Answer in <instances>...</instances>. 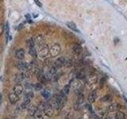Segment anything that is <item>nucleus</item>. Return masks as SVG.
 Returning a JSON list of instances; mask_svg holds the SVG:
<instances>
[{
    "label": "nucleus",
    "instance_id": "obj_1",
    "mask_svg": "<svg viewBox=\"0 0 127 119\" xmlns=\"http://www.w3.org/2000/svg\"><path fill=\"white\" fill-rule=\"evenodd\" d=\"M61 52V47L59 44H53L49 49V54L52 57H57Z\"/></svg>",
    "mask_w": 127,
    "mask_h": 119
},
{
    "label": "nucleus",
    "instance_id": "obj_2",
    "mask_svg": "<svg viewBox=\"0 0 127 119\" xmlns=\"http://www.w3.org/2000/svg\"><path fill=\"white\" fill-rule=\"evenodd\" d=\"M97 76L94 73V71H90L87 79V85L88 87H92L97 83Z\"/></svg>",
    "mask_w": 127,
    "mask_h": 119
},
{
    "label": "nucleus",
    "instance_id": "obj_3",
    "mask_svg": "<svg viewBox=\"0 0 127 119\" xmlns=\"http://www.w3.org/2000/svg\"><path fill=\"white\" fill-rule=\"evenodd\" d=\"M49 53V48L46 44L44 46H42L41 49H39L37 51V55L40 58H46Z\"/></svg>",
    "mask_w": 127,
    "mask_h": 119
},
{
    "label": "nucleus",
    "instance_id": "obj_4",
    "mask_svg": "<svg viewBox=\"0 0 127 119\" xmlns=\"http://www.w3.org/2000/svg\"><path fill=\"white\" fill-rule=\"evenodd\" d=\"M34 42H35V47L37 48V49H41L42 46H44L45 45V39H44L43 36L42 35H39L37 36V37L35 38L34 40ZM36 48V49H37Z\"/></svg>",
    "mask_w": 127,
    "mask_h": 119
},
{
    "label": "nucleus",
    "instance_id": "obj_5",
    "mask_svg": "<svg viewBox=\"0 0 127 119\" xmlns=\"http://www.w3.org/2000/svg\"><path fill=\"white\" fill-rule=\"evenodd\" d=\"M67 63V60L64 57H58L55 61V64L54 66L57 67V68L58 67H61L63 66L66 65Z\"/></svg>",
    "mask_w": 127,
    "mask_h": 119
},
{
    "label": "nucleus",
    "instance_id": "obj_6",
    "mask_svg": "<svg viewBox=\"0 0 127 119\" xmlns=\"http://www.w3.org/2000/svg\"><path fill=\"white\" fill-rule=\"evenodd\" d=\"M72 52L75 56H79L83 53V48L79 44H75L72 47Z\"/></svg>",
    "mask_w": 127,
    "mask_h": 119
},
{
    "label": "nucleus",
    "instance_id": "obj_7",
    "mask_svg": "<svg viewBox=\"0 0 127 119\" xmlns=\"http://www.w3.org/2000/svg\"><path fill=\"white\" fill-rule=\"evenodd\" d=\"M83 82L81 80V79H76L73 82V87L75 88V90H80L82 87H83Z\"/></svg>",
    "mask_w": 127,
    "mask_h": 119
},
{
    "label": "nucleus",
    "instance_id": "obj_8",
    "mask_svg": "<svg viewBox=\"0 0 127 119\" xmlns=\"http://www.w3.org/2000/svg\"><path fill=\"white\" fill-rule=\"evenodd\" d=\"M44 114L48 117H52L54 114V110L51 106H46L44 108Z\"/></svg>",
    "mask_w": 127,
    "mask_h": 119
},
{
    "label": "nucleus",
    "instance_id": "obj_9",
    "mask_svg": "<svg viewBox=\"0 0 127 119\" xmlns=\"http://www.w3.org/2000/svg\"><path fill=\"white\" fill-rule=\"evenodd\" d=\"M23 90H24V87H23V86H22V85H21V84H17V85H16V86L14 87V91H13V92L19 96V95L22 93Z\"/></svg>",
    "mask_w": 127,
    "mask_h": 119
},
{
    "label": "nucleus",
    "instance_id": "obj_10",
    "mask_svg": "<svg viewBox=\"0 0 127 119\" xmlns=\"http://www.w3.org/2000/svg\"><path fill=\"white\" fill-rule=\"evenodd\" d=\"M97 98V91L96 90H93L92 92H91V94L88 96V101L90 103H93L95 99Z\"/></svg>",
    "mask_w": 127,
    "mask_h": 119
},
{
    "label": "nucleus",
    "instance_id": "obj_11",
    "mask_svg": "<svg viewBox=\"0 0 127 119\" xmlns=\"http://www.w3.org/2000/svg\"><path fill=\"white\" fill-rule=\"evenodd\" d=\"M119 108H120V105L115 102V103H113V104L110 105L108 106V108H107V110H108L109 112H114V111H116Z\"/></svg>",
    "mask_w": 127,
    "mask_h": 119
},
{
    "label": "nucleus",
    "instance_id": "obj_12",
    "mask_svg": "<svg viewBox=\"0 0 127 119\" xmlns=\"http://www.w3.org/2000/svg\"><path fill=\"white\" fill-rule=\"evenodd\" d=\"M66 25H67V27L70 28V29H71V30H73V31H75V32H76V33H79V30L77 29L76 25H75V24L74 22H67V23H66Z\"/></svg>",
    "mask_w": 127,
    "mask_h": 119
},
{
    "label": "nucleus",
    "instance_id": "obj_13",
    "mask_svg": "<svg viewBox=\"0 0 127 119\" xmlns=\"http://www.w3.org/2000/svg\"><path fill=\"white\" fill-rule=\"evenodd\" d=\"M16 57L18 60H23L24 57H25V51H24V49H21L16 52Z\"/></svg>",
    "mask_w": 127,
    "mask_h": 119
},
{
    "label": "nucleus",
    "instance_id": "obj_14",
    "mask_svg": "<svg viewBox=\"0 0 127 119\" xmlns=\"http://www.w3.org/2000/svg\"><path fill=\"white\" fill-rule=\"evenodd\" d=\"M9 99L11 103H15L18 100V95L14 94V92H12L9 94Z\"/></svg>",
    "mask_w": 127,
    "mask_h": 119
},
{
    "label": "nucleus",
    "instance_id": "obj_15",
    "mask_svg": "<svg viewBox=\"0 0 127 119\" xmlns=\"http://www.w3.org/2000/svg\"><path fill=\"white\" fill-rule=\"evenodd\" d=\"M28 67H29V64L26 63H24V62H21V63H19L18 64V69L21 70V71H27L28 70Z\"/></svg>",
    "mask_w": 127,
    "mask_h": 119
},
{
    "label": "nucleus",
    "instance_id": "obj_16",
    "mask_svg": "<svg viewBox=\"0 0 127 119\" xmlns=\"http://www.w3.org/2000/svg\"><path fill=\"white\" fill-rule=\"evenodd\" d=\"M29 53L30 55L32 57H37V49H36V47H32V48H29Z\"/></svg>",
    "mask_w": 127,
    "mask_h": 119
},
{
    "label": "nucleus",
    "instance_id": "obj_17",
    "mask_svg": "<svg viewBox=\"0 0 127 119\" xmlns=\"http://www.w3.org/2000/svg\"><path fill=\"white\" fill-rule=\"evenodd\" d=\"M28 110H29V114L31 116H33V115H34L36 112H37V107H35L34 106H30L29 108H28Z\"/></svg>",
    "mask_w": 127,
    "mask_h": 119
},
{
    "label": "nucleus",
    "instance_id": "obj_18",
    "mask_svg": "<svg viewBox=\"0 0 127 119\" xmlns=\"http://www.w3.org/2000/svg\"><path fill=\"white\" fill-rule=\"evenodd\" d=\"M26 44L28 45V48H32V47H35V42H34V39L33 38H30L26 41Z\"/></svg>",
    "mask_w": 127,
    "mask_h": 119
},
{
    "label": "nucleus",
    "instance_id": "obj_19",
    "mask_svg": "<svg viewBox=\"0 0 127 119\" xmlns=\"http://www.w3.org/2000/svg\"><path fill=\"white\" fill-rule=\"evenodd\" d=\"M126 116L123 112H118L115 114V119H125Z\"/></svg>",
    "mask_w": 127,
    "mask_h": 119
},
{
    "label": "nucleus",
    "instance_id": "obj_20",
    "mask_svg": "<svg viewBox=\"0 0 127 119\" xmlns=\"http://www.w3.org/2000/svg\"><path fill=\"white\" fill-rule=\"evenodd\" d=\"M42 95H43V97L45 98H49L50 97V95H51V92L49 90H44L42 91Z\"/></svg>",
    "mask_w": 127,
    "mask_h": 119
},
{
    "label": "nucleus",
    "instance_id": "obj_21",
    "mask_svg": "<svg viewBox=\"0 0 127 119\" xmlns=\"http://www.w3.org/2000/svg\"><path fill=\"white\" fill-rule=\"evenodd\" d=\"M69 90H70V85H66L62 90V93L65 95H67L69 93Z\"/></svg>",
    "mask_w": 127,
    "mask_h": 119
},
{
    "label": "nucleus",
    "instance_id": "obj_22",
    "mask_svg": "<svg viewBox=\"0 0 127 119\" xmlns=\"http://www.w3.org/2000/svg\"><path fill=\"white\" fill-rule=\"evenodd\" d=\"M4 32L6 33V38H8L9 37V24H8V22H6V25L4 26Z\"/></svg>",
    "mask_w": 127,
    "mask_h": 119
},
{
    "label": "nucleus",
    "instance_id": "obj_23",
    "mask_svg": "<svg viewBox=\"0 0 127 119\" xmlns=\"http://www.w3.org/2000/svg\"><path fill=\"white\" fill-rule=\"evenodd\" d=\"M111 99H112V98H111L110 95L107 94V95H106L105 97H103V98L101 99V101L106 102H110V101H111Z\"/></svg>",
    "mask_w": 127,
    "mask_h": 119
},
{
    "label": "nucleus",
    "instance_id": "obj_24",
    "mask_svg": "<svg viewBox=\"0 0 127 119\" xmlns=\"http://www.w3.org/2000/svg\"><path fill=\"white\" fill-rule=\"evenodd\" d=\"M42 88H43V86L41 83H40L34 85V89L36 90H42Z\"/></svg>",
    "mask_w": 127,
    "mask_h": 119
},
{
    "label": "nucleus",
    "instance_id": "obj_25",
    "mask_svg": "<svg viewBox=\"0 0 127 119\" xmlns=\"http://www.w3.org/2000/svg\"><path fill=\"white\" fill-rule=\"evenodd\" d=\"M25 96L28 97V98H30V99H32L33 98V93L32 92V91H29V92H27L26 94L25 95Z\"/></svg>",
    "mask_w": 127,
    "mask_h": 119
},
{
    "label": "nucleus",
    "instance_id": "obj_26",
    "mask_svg": "<svg viewBox=\"0 0 127 119\" xmlns=\"http://www.w3.org/2000/svg\"><path fill=\"white\" fill-rule=\"evenodd\" d=\"M3 32H4V25L3 24H0V37L2 35Z\"/></svg>",
    "mask_w": 127,
    "mask_h": 119
},
{
    "label": "nucleus",
    "instance_id": "obj_27",
    "mask_svg": "<svg viewBox=\"0 0 127 119\" xmlns=\"http://www.w3.org/2000/svg\"><path fill=\"white\" fill-rule=\"evenodd\" d=\"M35 116H36V118H37V119H43V118H42V114H41L40 113H37V112H36Z\"/></svg>",
    "mask_w": 127,
    "mask_h": 119
},
{
    "label": "nucleus",
    "instance_id": "obj_28",
    "mask_svg": "<svg viewBox=\"0 0 127 119\" xmlns=\"http://www.w3.org/2000/svg\"><path fill=\"white\" fill-rule=\"evenodd\" d=\"M33 1H34V2H35L36 4H37V5L39 7H41V6H42V4L41 3V2H40L39 0H33Z\"/></svg>",
    "mask_w": 127,
    "mask_h": 119
},
{
    "label": "nucleus",
    "instance_id": "obj_29",
    "mask_svg": "<svg viewBox=\"0 0 127 119\" xmlns=\"http://www.w3.org/2000/svg\"><path fill=\"white\" fill-rule=\"evenodd\" d=\"M104 119H115L114 115H107Z\"/></svg>",
    "mask_w": 127,
    "mask_h": 119
},
{
    "label": "nucleus",
    "instance_id": "obj_30",
    "mask_svg": "<svg viewBox=\"0 0 127 119\" xmlns=\"http://www.w3.org/2000/svg\"><path fill=\"white\" fill-rule=\"evenodd\" d=\"M1 101H2V94H0V103H1Z\"/></svg>",
    "mask_w": 127,
    "mask_h": 119
}]
</instances>
